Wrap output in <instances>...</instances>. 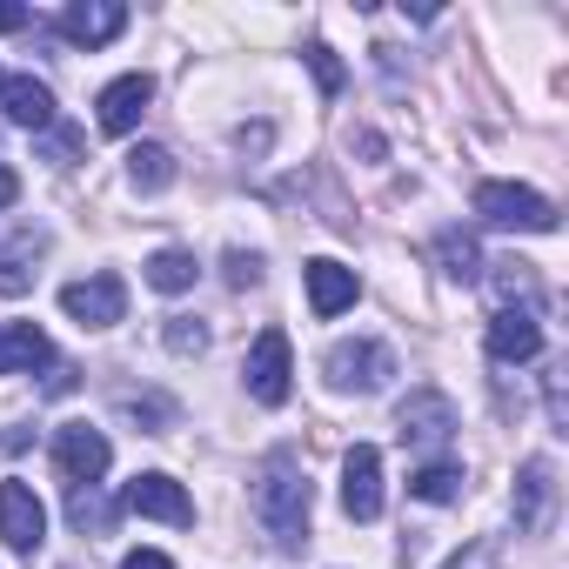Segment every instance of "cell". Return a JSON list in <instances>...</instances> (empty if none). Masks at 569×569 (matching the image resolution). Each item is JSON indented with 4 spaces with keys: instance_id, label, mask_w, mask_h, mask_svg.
<instances>
[{
    "instance_id": "6da1fadb",
    "label": "cell",
    "mask_w": 569,
    "mask_h": 569,
    "mask_svg": "<svg viewBox=\"0 0 569 569\" xmlns=\"http://www.w3.org/2000/svg\"><path fill=\"white\" fill-rule=\"evenodd\" d=\"M254 516H261V529L281 549L309 542V476H302V462L289 449L261 462V476H254Z\"/></svg>"
},
{
    "instance_id": "7a4b0ae2",
    "label": "cell",
    "mask_w": 569,
    "mask_h": 569,
    "mask_svg": "<svg viewBox=\"0 0 569 569\" xmlns=\"http://www.w3.org/2000/svg\"><path fill=\"white\" fill-rule=\"evenodd\" d=\"M476 214L489 228H522V234H549L556 228V208L536 188H516V181H482L476 188Z\"/></svg>"
},
{
    "instance_id": "3957f363",
    "label": "cell",
    "mask_w": 569,
    "mask_h": 569,
    "mask_svg": "<svg viewBox=\"0 0 569 569\" xmlns=\"http://www.w3.org/2000/svg\"><path fill=\"white\" fill-rule=\"evenodd\" d=\"M241 376H248V396H254V402L281 409V402H289V376H296L289 336H281V329H261L254 349H248V362H241Z\"/></svg>"
},
{
    "instance_id": "277c9868",
    "label": "cell",
    "mask_w": 569,
    "mask_h": 569,
    "mask_svg": "<svg viewBox=\"0 0 569 569\" xmlns=\"http://www.w3.org/2000/svg\"><path fill=\"white\" fill-rule=\"evenodd\" d=\"M54 462H61V476H68L74 489H94V482L108 476L114 449H108V436H101L94 422H61V429H54Z\"/></svg>"
},
{
    "instance_id": "5b68a950",
    "label": "cell",
    "mask_w": 569,
    "mask_h": 569,
    "mask_svg": "<svg viewBox=\"0 0 569 569\" xmlns=\"http://www.w3.org/2000/svg\"><path fill=\"white\" fill-rule=\"evenodd\" d=\"M0 542H8L14 556H34L48 542V509H41V496L21 476L0 482Z\"/></svg>"
},
{
    "instance_id": "8992f818",
    "label": "cell",
    "mask_w": 569,
    "mask_h": 569,
    "mask_svg": "<svg viewBox=\"0 0 569 569\" xmlns=\"http://www.w3.org/2000/svg\"><path fill=\"white\" fill-rule=\"evenodd\" d=\"M61 309L81 329H114L128 316V289H121V274H88V281H68L61 289Z\"/></svg>"
},
{
    "instance_id": "52a82bcc",
    "label": "cell",
    "mask_w": 569,
    "mask_h": 569,
    "mask_svg": "<svg viewBox=\"0 0 569 569\" xmlns=\"http://www.w3.org/2000/svg\"><path fill=\"white\" fill-rule=\"evenodd\" d=\"M322 369H329L336 389H362V396H369V389H382V382L396 376V356H389L382 342H336Z\"/></svg>"
},
{
    "instance_id": "ba28073f",
    "label": "cell",
    "mask_w": 569,
    "mask_h": 569,
    "mask_svg": "<svg viewBox=\"0 0 569 569\" xmlns=\"http://www.w3.org/2000/svg\"><path fill=\"white\" fill-rule=\"evenodd\" d=\"M342 509L356 522H376L382 516V449L376 442H356L342 456Z\"/></svg>"
},
{
    "instance_id": "9c48e42d",
    "label": "cell",
    "mask_w": 569,
    "mask_h": 569,
    "mask_svg": "<svg viewBox=\"0 0 569 569\" xmlns=\"http://www.w3.org/2000/svg\"><path fill=\"white\" fill-rule=\"evenodd\" d=\"M121 509L154 516V522H174V529L194 522V502H188V489H181L174 476H134V482L121 489Z\"/></svg>"
},
{
    "instance_id": "30bf717a",
    "label": "cell",
    "mask_w": 569,
    "mask_h": 569,
    "mask_svg": "<svg viewBox=\"0 0 569 569\" xmlns=\"http://www.w3.org/2000/svg\"><path fill=\"white\" fill-rule=\"evenodd\" d=\"M396 429H402V442H449L456 436V402L442 396V389H416L402 409H396Z\"/></svg>"
},
{
    "instance_id": "8fae6325",
    "label": "cell",
    "mask_w": 569,
    "mask_h": 569,
    "mask_svg": "<svg viewBox=\"0 0 569 569\" xmlns=\"http://www.w3.org/2000/svg\"><path fill=\"white\" fill-rule=\"evenodd\" d=\"M148 101H154V81H148V74H121V81H108L101 101H94V108H101V114H94L101 134H134L141 114H148Z\"/></svg>"
},
{
    "instance_id": "7c38bea8",
    "label": "cell",
    "mask_w": 569,
    "mask_h": 569,
    "mask_svg": "<svg viewBox=\"0 0 569 569\" xmlns=\"http://www.w3.org/2000/svg\"><path fill=\"white\" fill-rule=\"evenodd\" d=\"M549 509H556V462L549 456H529L522 469H516V529H542L549 522Z\"/></svg>"
},
{
    "instance_id": "4fadbf2b",
    "label": "cell",
    "mask_w": 569,
    "mask_h": 569,
    "mask_svg": "<svg viewBox=\"0 0 569 569\" xmlns=\"http://www.w3.org/2000/svg\"><path fill=\"white\" fill-rule=\"evenodd\" d=\"M302 274H309V309H316L322 322H336V316H342V309H356V296H362L356 268H342V261H329V254H322V261H309Z\"/></svg>"
},
{
    "instance_id": "5bb4252c",
    "label": "cell",
    "mask_w": 569,
    "mask_h": 569,
    "mask_svg": "<svg viewBox=\"0 0 569 569\" xmlns=\"http://www.w3.org/2000/svg\"><path fill=\"white\" fill-rule=\"evenodd\" d=\"M121 28H128V8H121V0H74V8L61 14V34H68L74 48H108Z\"/></svg>"
},
{
    "instance_id": "9a60e30c",
    "label": "cell",
    "mask_w": 569,
    "mask_h": 569,
    "mask_svg": "<svg viewBox=\"0 0 569 569\" xmlns=\"http://www.w3.org/2000/svg\"><path fill=\"white\" fill-rule=\"evenodd\" d=\"M489 356H496V362H536V356H542V322H536V309H496V322H489Z\"/></svg>"
},
{
    "instance_id": "2e32d148",
    "label": "cell",
    "mask_w": 569,
    "mask_h": 569,
    "mask_svg": "<svg viewBox=\"0 0 569 569\" xmlns=\"http://www.w3.org/2000/svg\"><path fill=\"white\" fill-rule=\"evenodd\" d=\"M0 114H8L14 128H54V88L34 81V74H14V81H0Z\"/></svg>"
},
{
    "instance_id": "e0dca14e",
    "label": "cell",
    "mask_w": 569,
    "mask_h": 569,
    "mask_svg": "<svg viewBox=\"0 0 569 569\" xmlns=\"http://www.w3.org/2000/svg\"><path fill=\"white\" fill-rule=\"evenodd\" d=\"M54 356V342L34 329V322H0V376H21V369H41Z\"/></svg>"
},
{
    "instance_id": "ac0fdd59",
    "label": "cell",
    "mask_w": 569,
    "mask_h": 569,
    "mask_svg": "<svg viewBox=\"0 0 569 569\" xmlns=\"http://www.w3.org/2000/svg\"><path fill=\"white\" fill-rule=\"evenodd\" d=\"M194 274H201V261H194L188 248H161V254H148V289H161V296L194 289Z\"/></svg>"
},
{
    "instance_id": "d6986e66",
    "label": "cell",
    "mask_w": 569,
    "mask_h": 569,
    "mask_svg": "<svg viewBox=\"0 0 569 569\" xmlns=\"http://www.w3.org/2000/svg\"><path fill=\"white\" fill-rule=\"evenodd\" d=\"M128 181H134L141 194H161V188L174 181V154H168V148H154V141L128 148Z\"/></svg>"
},
{
    "instance_id": "ffe728a7",
    "label": "cell",
    "mask_w": 569,
    "mask_h": 569,
    "mask_svg": "<svg viewBox=\"0 0 569 569\" xmlns=\"http://www.w3.org/2000/svg\"><path fill=\"white\" fill-rule=\"evenodd\" d=\"M409 496H422V502H456V496H462V469H456V462H422V469L409 476Z\"/></svg>"
},
{
    "instance_id": "44dd1931",
    "label": "cell",
    "mask_w": 569,
    "mask_h": 569,
    "mask_svg": "<svg viewBox=\"0 0 569 569\" xmlns=\"http://www.w3.org/2000/svg\"><path fill=\"white\" fill-rule=\"evenodd\" d=\"M436 261H442V274H456V281H469L476 268H482V254H476V241L469 234H436Z\"/></svg>"
},
{
    "instance_id": "7402d4cb",
    "label": "cell",
    "mask_w": 569,
    "mask_h": 569,
    "mask_svg": "<svg viewBox=\"0 0 569 569\" xmlns=\"http://www.w3.org/2000/svg\"><path fill=\"white\" fill-rule=\"evenodd\" d=\"M28 254H34V234H21L8 254H0V296H21L28 281H34V268H28Z\"/></svg>"
},
{
    "instance_id": "603a6c76",
    "label": "cell",
    "mask_w": 569,
    "mask_h": 569,
    "mask_svg": "<svg viewBox=\"0 0 569 569\" xmlns=\"http://www.w3.org/2000/svg\"><path fill=\"white\" fill-rule=\"evenodd\" d=\"M496 296H502V309L516 302V296H536V274H529V261H496Z\"/></svg>"
},
{
    "instance_id": "cb8c5ba5",
    "label": "cell",
    "mask_w": 569,
    "mask_h": 569,
    "mask_svg": "<svg viewBox=\"0 0 569 569\" xmlns=\"http://www.w3.org/2000/svg\"><path fill=\"white\" fill-rule=\"evenodd\" d=\"M161 336H168V349H174V356H201V349H208V329H201L194 316H168V329H161Z\"/></svg>"
},
{
    "instance_id": "d4e9b609",
    "label": "cell",
    "mask_w": 569,
    "mask_h": 569,
    "mask_svg": "<svg viewBox=\"0 0 569 569\" xmlns=\"http://www.w3.org/2000/svg\"><path fill=\"white\" fill-rule=\"evenodd\" d=\"M68 516H74V529H94V536H108V529H114V509H108V502H94L88 489H74Z\"/></svg>"
},
{
    "instance_id": "484cf974",
    "label": "cell",
    "mask_w": 569,
    "mask_h": 569,
    "mask_svg": "<svg viewBox=\"0 0 569 569\" xmlns=\"http://www.w3.org/2000/svg\"><path fill=\"white\" fill-rule=\"evenodd\" d=\"M309 68H316V81H322V94H342V61H336L322 41L309 48Z\"/></svg>"
},
{
    "instance_id": "4316f807",
    "label": "cell",
    "mask_w": 569,
    "mask_h": 569,
    "mask_svg": "<svg viewBox=\"0 0 569 569\" xmlns=\"http://www.w3.org/2000/svg\"><path fill=\"white\" fill-rule=\"evenodd\" d=\"M261 268H254V254H241V248H228V281H234V289H248V281H254Z\"/></svg>"
},
{
    "instance_id": "83f0119b",
    "label": "cell",
    "mask_w": 569,
    "mask_h": 569,
    "mask_svg": "<svg viewBox=\"0 0 569 569\" xmlns=\"http://www.w3.org/2000/svg\"><path fill=\"white\" fill-rule=\"evenodd\" d=\"M442 569H496V542H476L469 556H456V562H442Z\"/></svg>"
},
{
    "instance_id": "f1b7e54d",
    "label": "cell",
    "mask_w": 569,
    "mask_h": 569,
    "mask_svg": "<svg viewBox=\"0 0 569 569\" xmlns=\"http://www.w3.org/2000/svg\"><path fill=\"white\" fill-rule=\"evenodd\" d=\"M28 21H34V14H28V8H14V0H0V34H21V28H28Z\"/></svg>"
},
{
    "instance_id": "f546056e",
    "label": "cell",
    "mask_w": 569,
    "mask_h": 569,
    "mask_svg": "<svg viewBox=\"0 0 569 569\" xmlns=\"http://www.w3.org/2000/svg\"><path fill=\"white\" fill-rule=\"evenodd\" d=\"M121 569H174L161 549H134V556H121Z\"/></svg>"
},
{
    "instance_id": "4dcf8cb0",
    "label": "cell",
    "mask_w": 569,
    "mask_h": 569,
    "mask_svg": "<svg viewBox=\"0 0 569 569\" xmlns=\"http://www.w3.org/2000/svg\"><path fill=\"white\" fill-rule=\"evenodd\" d=\"M74 148H81V141H74V128H54V134H48V154H54V161H68Z\"/></svg>"
},
{
    "instance_id": "1f68e13d",
    "label": "cell",
    "mask_w": 569,
    "mask_h": 569,
    "mask_svg": "<svg viewBox=\"0 0 569 569\" xmlns=\"http://www.w3.org/2000/svg\"><path fill=\"white\" fill-rule=\"evenodd\" d=\"M14 194H21V174H14V168H0V208H14Z\"/></svg>"
}]
</instances>
